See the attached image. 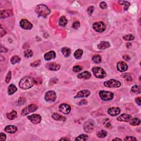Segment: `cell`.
I'll use <instances>...</instances> for the list:
<instances>
[{
  "instance_id": "1",
  "label": "cell",
  "mask_w": 141,
  "mask_h": 141,
  "mask_svg": "<svg viewBox=\"0 0 141 141\" xmlns=\"http://www.w3.org/2000/svg\"><path fill=\"white\" fill-rule=\"evenodd\" d=\"M34 80L32 77L26 76L23 77L19 83V86L22 89H28L32 88L34 84Z\"/></svg>"
},
{
  "instance_id": "2",
  "label": "cell",
  "mask_w": 141,
  "mask_h": 141,
  "mask_svg": "<svg viewBox=\"0 0 141 141\" xmlns=\"http://www.w3.org/2000/svg\"><path fill=\"white\" fill-rule=\"evenodd\" d=\"M35 12L38 14V17H41L43 18H46L47 15L50 14L51 11L47 6L44 5H38L36 7Z\"/></svg>"
},
{
  "instance_id": "3",
  "label": "cell",
  "mask_w": 141,
  "mask_h": 141,
  "mask_svg": "<svg viewBox=\"0 0 141 141\" xmlns=\"http://www.w3.org/2000/svg\"><path fill=\"white\" fill-rule=\"evenodd\" d=\"M92 71L96 78H104L107 76V73L103 68L99 67H94L92 68Z\"/></svg>"
},
{
  "instance_id": "4",
  "label": "cell",
  "mask_w": 141,
  "mask_h": 141,
  "mask_svg": "<svg viewBox=\"0 0 141 141\" xmlns=\"http://www.w3.org/2000/svg\"><path fill=\"white\" fill-rule=\"evenodd\" d=\"M99 96L101 99L103 101H107L111 100L114 98V94L112 92L101 90L99 92Z\"/></svg>"
},
{
  "instance_id": "5",
  "label": "cell",
  "mask_w": 141,
  "mask_h": 141,
  "mask_svg": "<svg viewBox=\"0 0 141 141\" xmlns=\"http://www.w3.org/2000/svg\"><path fill=\"white\" fill-rule=\"evenodd\" d=\"M38 109V107L37 105H35V104H31V105H29L26 107H24L22 110V112H21V114L23 116H26L36 111Z\"/></svg>"
},
{
  "instance_id": "6",
  "label": "cell",
  "mask_w": 141,
  "mask_h": 141,
  "mask_svg": "<svg viewBox=\"0 0 141 141\" xmlns=\"http://www.w3.org/2000/svg\"><path fill=\"white\" fill-rule=\"evenodd\" d=\"M94 127H95V123L92 120L87 121L83 125L84 131L88 134L91 133L94 130Z\"/></svg>"
},
{
  "instance_id": "7",
  "label": "cell",
  "mask_w": 141,
  "mask_h": 141,
  "mask_svg": "<svg viewBox=\"0 0 141 141\" xmlns=\"http://www.w3.org/2000/svg\"><path fill=\"white\" fill-rule=\"evenodd\" d=\"M104 86L109 88H119L121 86V83L120 81L116 80L115 79L106 81L104 83Z\"/></svg>"
},
{
  "instance_id": "8",
  "label": "cell",
  "mask_w": 141,
  "mask_h": 141,
  "mask_svg": "<svg viewBox=\"0 0 141 141\" xmlns=\"http://www.w3.org/2000/svg\"><path fill=\"white\" fill-rule=\"evenodd\" d=\"M56 99V94L53 90H49L45 93V100L47 102H54Z\"/></svg>"
},
{
  "instance_id": "9",
  "label": "cell",
  "mask_w": 141,
  "mask_h": 141,
  "mask_svg": "<svg viewBox=\"0 0 141 141\" xmlns=\"http://www.w3.org/2000/svg\"><path fill=\"white\" fill-rule=\"evenodd\" d=\"M93 28L96 32L101 33L105 30L106 26L103 22H98L94 23L93 25Z\"/></svg>"
},
{
  "instance_id": "10",
  "label": "cell",
  "mask_w": 141,
  "mask_h": 141,
  "mask_svg": "<svg viewBox=\"0 0 141 141\" xmlns=\"http://www.w3.org/2000/svg\"><path fill=\"white\" fill-rule=\"evenodd\" d=\"M19 25L21 28L26 30H31L33 28V24L26 19H22L19 23Z\"/></svg>"
},
{
  "instance_id": "11",
  "label": "cell",
  "mask_w": 141,
  "mask_h": 141,
  "mask_svg": "<svg viewBox=\"0 0 141 141\" xmlns=\"http://www.w3.org/2000/svg\"><path fill=\"white\" fill-rule=\"evenodd\" d=\"M27 118L34 124L39 123L41 121V116L39 114H33L28 116Z\"/></svg>"
},
{
  "instance_id": "12",
  "label": "cell",
  "mask_w": 141,
  "mask_h": 141,
  "mask_svg": "<svg viewBox=\"0 0 141 141\" xmlns=\"http://www.w3.org/2000/svg\"><path fill=\"white\" fill-rule=\"evenodd\" d=\"M59 109L62 113L65 114H68L71 110V107L68 104H62L60 105Z\"/></svg>"
},
{
  "instance_id": "13",
  "label": "cell",
  "mask_w": 141,
  "mask_h": 141,
  "mask_svg": "<svg viewBox=\"0 0 141 141\" xmlns=\"http://www.w3.org/2000/svg\"><path fill=\"white\" fill-rule=\"evenodd\" d=\"M46 68L50 71H56L60 68L61 66L60 65L57 64V63H56L55 62H50L46 64Z\"/></svg>"
},
{
  "instance_id": "14",
  "label": "cell",
  "mask_w": 141,
  "mask_h": 141,
  "mask_svg": "<svg viewBox=\"0 0 141 141\" xmlns=\"http://www.w3.org/2000/svg\"><path fill=\"white\" fill-rule=\"evenodd\" d=\"M90 95V92L88 90H82L79 92L74 96L75 99L81 98H87Z\"/></svg>"
},
{
  "instance_id": "15",
  "label": "cell",
  "mask_w": 141,
  "mask_h": 141,
  "mask_svg": "<svg viewBox=\"0 0 141 141\" xmlns=\"http://www.w3.org/2000/svg\"><path fill=\"white\" fill-rule=\"evenodd\" d=\"M117 69L120 72H125L128 69V66L125 62L120 61L117 64Z\"/></svg>"
},
{
  "instance_id": "16",
  "label": "cell",
  "mask_w": 141,
  "mask_h": 141,
  "mask_svg": "<svg viewBox=\"0 0 141 141\" xmlns=\"http://www.w3.org/2000/svg\"><path fill=\"white\" fill-rule=\"evenodd\" d=\"M132 119V116L131 115L127 114H122V115L117 117V120L119 121H122V122H129Z\"/></svg>"
},
{
  "instance_id": "17",
  "label": "cell",
  "mask_w": 141,
  "mask_h": 141,
  "mask_svg": "<svg viewBox=\"0 0 141 141\" xmlns=\"http://www.w3.org/2000/svg\"><path fill=\"white\" fill-rule=\"evenodd\" d=\"M121 110L120 109L119 107H110L108 109L107 113L110 115L112 116H116L119 115L120 113Z\"/></svg>"
},
{
  "instance_id": "18",
  "label": "cell",
  "mask_w": 141,
  "mask_h": 141,
  "mask_svg": "<svg viewBox=\"0 0 141 141\" xmlns=\"http://www.w3.org/2000/svg\"><path fill=\"white\" fill-rule=\"evenodd\" d=\"M56 57V53L54 51H50L44 55V59L46 61H50Z\"/></svg>"
},
{
  "instance_id": "19",
  "label": "cell",
  "mask_w": 141,
  "mask_h": 141,
  "mask_svg": "<svg viewBox=\"0 0 141 141\" xmlns=\"http://www.w3.org/2000/svg\"><path fill=\"white\" fill-rule=\"evenodd\" d=\"M110 47V44L108 41H101L98 44V48L99 50H105Z\"/></svg>"
},
{
  "instance_id": "20",
  "label": "cell",
  "mask_w": 141,
  "mask_h": 141,
  "mask_svg": "<svg viewBox=\"0 0 141 141\" xmlns=\"http://www.w3.org/2000/svg\"><path fill=\"white\" fill-rule=\"evenodd\" d=\"M52 117H53V119L55 120L56 121H66V118L65 117L57 113H54L53 115H52Z\"/></svg>"
},
{
  "instance_id": "21",
  "label": "cell",
  "mask_w": 141,
  "mask_h": 141,
  "mask_svg": "<svg viewBox=\"0 0 141 141\" xmlns=\"http://www.w3.org/2000/svg\"><path fill=\"white\" fill-rule=\"evenodd\" d=\"M5 130L6 132L9 134H14L17 131V127L15 126H12V125H9L5 127Z\"/></svg>"
},
{
  "instance_id": "22",
  "label": "cell",
  "mask_w": 141,
  "mask_h": 141,
  "mask_svg": "<svg viewBox=\"0 0 141 141\" xmlns=\"http://www.w3.org/2000/svg\"><path fill=\"white\" fill-rule=\"evenodd\" d=\"M13 14V12L11 10H3L0 12L1 18H5L8 17Z\"/></svg>"
},
{
  "instance_id": "23",
  "label": "cell",
  "mask_w": 141,
  "mask_h": 141,
  "mask_svg": "<svg viewBox=\"0 0 141 141\" xmlns=\"http://www.w3.org/2000/svg\"><path fill=\"white\" fill-rule=\"evenodd\" d=\"M91 77V74L88 71H84L77 75V77L80 79H88Z\"/></svg>"
},
{
  "instance_id": "24",
  "label": "cell",
  "mask_w": 141,
  "mask_h": 141,
  "mask_svg": "<svg viewBox=\"0 0 141 141\" xmlns=\"http://www.w3.org/2000/svg\"><path fill=\"white\" fill-rule=\"evenodd\" d=\"M17 90V88L14 84H11L8 88V94L9 95H12Z\"/></svg>"
},
{
  "instance_id": "25",
  "label": "cell",
  "mask_w": 141,
  "mask_h": 141,
  "mask_svg": "<svg viewBox=\"0 0 141 141\" xmlns=\"http://www.w3.org/2000/svg\"><path fill=\"white\" fill-rule=\"evenodd\" d=\"M61 53H62L64 56L66 57H68L70 56L71 54V50L68 47H63L61 49Z\"/></svg>"
},
{
  "instance_id": "26",
  "label": "cell",
  "mask_w": 141,
  "mask_h": 141,
  "mask_svg": "<svg viewBox=\"0 0 141 141\" xmlns=\"http://www.w3.org/2000/svg\"><path fill=\"white\" fill-rule=\"evenodd\" d=\"M17 116V113L15 110H12V111H11L10 113L6 114V116L7 117V119L11 120H14V119L16 118Z\"/></svg>"
},
{
  "instance_id": "27",
  "label": "cell",
  "mask_w": 141,
  "mask_h": 141,
  "mask_svg": "<svg viewBox=\"0 0 141 141\" xmlns=\"http://www.w3.org/2000/svg\"><path fill=\"white\" fill-rule=\"evenodd\" d=\"M59 23L61 27H65L67 24V19L65 16H62L59 19Z\"/></svg>"
},
{
  "instance_id": "28",
  "label": "cell",
  "mask_w": 141,
  "mask_h": 141,
  "mask_svg": "<svg viewBox=\"0 0 141 141\" xmlns=\"http://www.w3.org/2000/svg\"><path fill=\"white\" fill-rule=\"evenodd\" d=\"M83 54V51L82 50L78 49L74 53V56L76 59L80 60L82 57Z\"/></svg>"
},
{
  "instance_id": "29",
  "label": "cell",
  "mask_w": 141,
  "mask_h": 141,
  "mask_svg": "<svg viewBox=\"0 0 141 141\" xmlns=\"http://www.w3.org/2000/svg\"><path fill=\"white\" fill-rule=\"evenodd\" d=\"M130 121V125H132V126H138L141 124V120L138 118L132 119Z\"/></svg>"
},
{
  "instance_id": "30",
  "label": "cell",
  "mask_w": 141,
  "mask_h": 141,
  "mask_svg": "<svg viewBox=\"0 0 141 141\" xmlns=\"http://www.w3.org/2000/svg\"><path fill=\"white\" fill-rule=\"evenodd\" d=\"M96 135H97V137L98 138H103L106 137L107 136V131H105L104 130H101L97 133Z\"/></svg>"
},
{
  "instance_id": "31",
  "label": "cell",
  "mask_w": 141,
  "mask_h": 141,
  "mask_svg": "<svg viewBox=\"0 0 141 141\" xmlns=\"http://www.w3.org/2000/svg\"><path fill=\"white\" fill-rule=\"evenodd\" d=\"M92 60L95 63H100L101 62V57L99 55H95L92 57Z\"/></svg>"
},
{
  "instance_id": "32",
  "label": "cell",
  "mask_w": 141,
  "mask_h": 141,
  "mask_svg": "<svg viewBox=\"0 0 141 141\" xmlns=\"http://www.w3.org/2000/svg\"><path fill=\"white\" fill-rule=\"evenodd\" d=\"M21 59L18 56H13L12 57L11 59V63L12 64L14 65L15 64V63H17L19 62L20 61Z\"/></svg>"
},
{
  "instance_id": "33",
  "label": "cell",
  "mask_w": 141,
  "mask_h": 141,
  "mask_svg": "<svg viewBox=\"0 0 141 141\" xmlns=\"http://www.w3.org/2000/svg\"><path fill=\"white\" fill-rule=\"evenodd\" d=\"M131 92L134 93L140 94L141 93L140 87L137 86V85H135V86H133L132 88H131Z\"/></svg>"
},
{
  "instance_id": "34",
  "label": "cell",
  "mask_w": 141,
  "mask_h": 141,
  "mask_svg": "<svg viewBox=\"0 0 141 141\" xmlns=\"http://www.w3.org/2000/svg\"><path fill=\"white\" fill-rule=\"evenodd\" d=\"M24 56L26 57L30 58L31 57H32V56L33 55V52L32 51V50H31L30 49H28L24 51Z\"/></svg>"
},
{
  "instance_id": "35",
  "label": "cell",
  "mask_w": 141,
  "mask_h": 141,
  "mask_svg": "<svg viewBox=\"0 0 141 141\" xmlns=\"http://www.w3.org/2000/svg\"><path fill=\"white\" fill-rule=\"evenodd\" d=\"M76 141H85L88 140V136L86 134H81L80 136L77 137L75 139Z\"/></svg>"
},
{
  "instance_id": "36",
  "label": "cell",
  "mask_w": 141,
  "mask_h": 141,
  "mask_svg": "<svg viewBox=\"0 0 141 141\" xmlns=\"http://www.w3.org/2000/svg\"><path fill=\"white\" fill-rule=\"evenodd\" d=\"M123 39L126 41H132L134 39V36L132 34H128L123 36Z\"/></svg>"
},
{
  "instance_id": "37",
  "label": "cell",
  "mask_w": 141,
  "mask_h": 141,
  "mask_svg": "<svg viewBox=\"0 0 141 141\" xmlns=\"http://www.w3.org/2000/svg\"><path fill=\"white\" fill-rule=\"evenodd\" d=\"M26 98L24 97H20L18 100L17 104H18L19 106L23 105H24L25 103H26Z\"/></svg>"
},
{
  "instance_id": "38",
  "label": "cell",
  "mask_w": 141,
  "mask_h": 141,
  "mask_svg": "<svg viewBox=\"0 0 141 141\" xmlns=\"http://www.w3.org/2000/svg\"><path fill=\"white\" fill-rule=\"evenodd\" d=\"M82 70V67L80 66H75L73 68V71L75 73L80 72Z\"/></svg>"
},
{
  "instance_id": "39",
  "label": "cell",
  "mask_w": 141,
  "mask_h": 141,
  "mask_svg": "<svg viewBox=\"0 0 141 141\" xmlns=\"http://www.w3.org/2000/svg\"><path fill=\"white\" fill-rule=\"evenodd\" d=\"M121 77H123V78H126L127 81L132 80V77H131L130 73H125V74H123L121 75Z\"/></svg>"
},
{
  "instance_id": "40",
  "label": "cell",
  "mask_w": 141,
  "mask_h": 141,
  "mask_svg": "<svg viewBox=\"0 0 141 141\" xmlns=\"http://www.w3.org/2000/svg\"><path fill=\"white\" fill-rule=\"evenodd\" d=\"M80 26H81L80 22H79V21H76V22H74L73 23L72 28L73 29H77L80 28Z\"/></svg>"
},
{
  "instance_id": "41",
  "label": "cell",
  "mask_w": 141,
  "mask_h": 141,
  "mask_svg": "<svg viewBox=\"0 0 141 141\" xmlns=\"http://www.w3.org/2000/svg\"><path fill=\"white\" fill-rule=\"evenodd\" d=\"M11 77H12L11 72V71H9V72H8L7 76H6V79H5V81H6V82L7 83H8L10 82Z\"/></svg>"
},
{
  "instance_id": "42",
  "label": "cell",
  "mask_w": 141,
  "mask_h": 141,
  "mask_svg": "<svg viewBox=\"0 0 141 141\" xmlns=\"http://www.w3.org/2000/svg\"><path fill=\"white\" fill-rule=\"evenodd\" d=\"M94 11V6H90L89 7H88V8L87 9V12L88 13V14L89 15H91L93 12Z\"/></svg>"
},
{
  "instance_id": "43",
  "label": "cell",
  "mask_w": 141,
  "mask_h": 141,
  "mask_svg": "<svg viewBox=\"0 0 141 141\" xmlns=\"http://www.w3.org/2000/svg\"><path fill=\"white\" fill-rule=\"evenodd\" d=\"M100 7L103 9H105L107 8V3H105V2H101L100 3Z\"/></svg>"
},
{
  "instance_id": "44",
  "label": "cell",
  "mask_w": 141,
  "mask_h": 141,
  "mask_svg": "<svg viewBox=\"0 0 141 141\" xmlns=\"http://www.w3.org/2000/svg\"><path fill=\"white\" fill-rule=\"evenodd\" d=\"M40 63H41V61L40 60H38L36 61H35L34 62H33L32 63H31L30 66H31L35 67H37L40 64Z\"/></svg>"
},
{
  "instance_id": "45",
  "label": "cell",
  "mask_w": 141,
  "mask_h": 141,
  "mask_svg": "<svg viewBox=\"0 0 141 141\" xmlns=\"http://www.w3.org/2000/svg\"><path fill=\"white\" fill-rule=\"evenodd\" d=\"M7 31H6L5 28H3L2 26H1V37L2 38L3 35L6 34Z\"/></svg>"
},
{
  "instance_id": "46",
  "label": "cell",
  "mask_w": 141,
  "mask_h": 141,
  "mask_svg": "<svg viewBox=\"0 0 141 141\" xmlns=\"http://www.w3.org/2000/svg\"><path fill=\"white\" fill-rule=\"evenodd\" d=\"M125 141H137V138L134 137H132V136H127L126 138L124 139Z\"/></svg>"
},
{
  "instance_id": "47",
  "label": "cell",
  "mask_w": 141,
  "mask_h": 141,
  "mask_svg": "<svg viewBox=\"0 0 141 141\" xmlns=\"http://www.w3.org/2000/svg\"><path fill=\"white\" fill-rule=\"evenodd\" d=\"M6 140V135L3 133H1L0 134V141H5Z\"/></svg>"
},
{
  "instance_id": "48",
  "label": "cell",
  "mask_w": 141,
  "mask_h": 141,
  "mask_svg": "<svg viewBox=\"0 0 141 141\" xmlns=\"http://www.w3.org/2000/svg\"><path fill=\"white\" fill-rule=\"evenodd\" d=\"M124 5H125V7H124L125 11H126V10H127V9L128 8L129 6H130V3L129 2H128L125 1V3L124 4Z\"/></svg>"
},
{
  "instance_id": "49",
  "label": "cell",
  "mask_w": 141,
  "mask_h": 141,
  "mask_svg": "<svg viewBox=\"0 0 141 141\" xmlns=\"http://www.w3.org/2000/svg\"><path fill=\"white\" fill-rule=\"evenodd\" d=\"M135 101H136V103L139 106H141V97H138V98H136V99H135Z\"/></svg>"
},
{
  "instance_id": "50",
  "label": "cell",
  "mask_w": 141,
  "mask_h": 141,
  "mask_svg": "<svg viewBox=\"0 0 141 141\" xmlns=\"http://www.w3.org/2000/svg\"><path fill=\"white\" fill-rule=\"evenodd\" d=\"M1 53H7V49L5 47H3L2 46H1Z\"/></svg>"
},
{
  "instance_id": "51",
  "label": "cell",
  "mask_w": 141,
  "mask_h": 141,
  "mask_svg": "<svg viewBox=\"0 0 141 141\" xmlns=\"http://www.w3.org/2000/svg\"><path fill=\"white\" fill-rule=\"evenodd\" d=\"M87 101L86 100L83 99V100H82L79 103V104L80 105H86V104H87Z\"/></svg>"
},
{
  "instance_id": "52",
  "label": "cell",
  "mask_w": 141,
  "mask_h": 141,
  "mask_svg": "<svg viewBox=\"0 0 141 141\" xmlns=\"http://www.w3.org/2000/svg\"><path fill=\"white\" fill-rule=\"evenodd\" d=\"M123 59L125 60H126L127 61H130V57L128 55H125L124 56H123Z\"/></svg>"
},
{
  "instance_id": "53",
  "label": "cell",
  "mask_w": 141,
  "mask_h": 141,
  "mask_svg": "<svg viewBox=\"0 0 141 141\" xmlns=\"http://www.w3.org/2000/svg\"><path fill=\"white\" fill-rule=\"evenodd\" d=\"M60 141H70V140H69V139H68V138H62L60 139Z\"/></svg>"
},
{
  "instance_id": "54",
  "label": "cell",
  "mask_w": 141,
  "mask_h": 141,
  "mask_svg": "<svg viewBox=\"0 0 141 141\" xmlns=\"http://www.w3.org/2000/svg\"><path fill=\"white\" fill-rule=\"evenodd\" d=\"M113 141H122V140L119 138H115L114 139H113Z\"/></svg>"
}]
</instances>
